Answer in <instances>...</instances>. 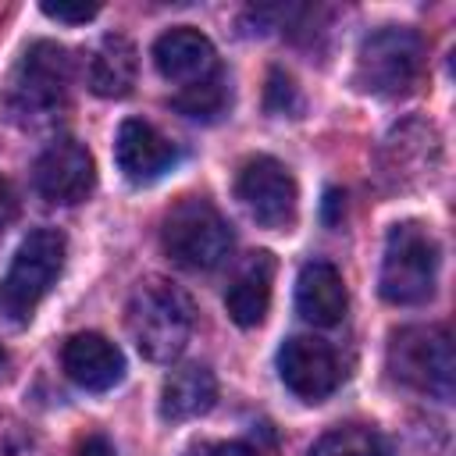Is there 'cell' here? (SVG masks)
Returning a JSON list of instances; mask_svg holds the SVG:
<instances>
[{
	"label": "cell",
	"instance_id": "obj_23",
	"mask_svg": "<svg viewBox=\"0 0 456 456\" xmlns=\"http://www.w3.org/2000/svg\"><path fill=\"white\" fill-rule=\"evenodd\" d=\"M78 456H118V449L110 445L107 435H86V442L78 445Z\"/></svg>",
	"mask_w": 456,
	"mask_h": 456
},
{
	"label": "cell",
	"instance_id": "obj_21",
	"mask_svg": "<svg viewBox=\"0 0 456 456\" xmlns=\"http://www.w3.org/2000/svg\"><path fill=\"white\" fill-rule=\"evenodd\" d=\"M43 14L53 18V21H68V25H82L89 18L100 14L96 4H43Z\"/></svg>",
	"mask_w": 456,
	"mask_h": 456
},
{
	"label": "cell",
	"instance_id": "obj_8",
	"mask_svg": "<svg viewBox=\"0 0 456 456\" xmlns=\"http://www.w3.org/2000/svg\"><path fill=\"white\" fill-rule=\"evenodd\" d=\"M235 196L264 228H285L296 217V178L274 157H249L235 175Z\"/></svg>",
	"mask_w": 456,
	"mask_h": 456
},
{
	"label": "cell",
	"instance_id": "obj_2",
	"mask_svg": "<svg viewBox=\"0 0 456 456\" xmlns=\"http://www.w3.org/2000/svg\"><path fill=\"white\" fill-rule=\"evenodd\" d=\"M71 86V61L57 43H32L7 86V110L21 125H46L68 103Z\"/></svg>",
	"mask_w": 456,
	"mask_h": 456
},
{
	"label": "cell",
	"instance_id": "obj_13",
	"mask_svg": "<svg viewBox=\"0 0 456 456\" xmlns=\"http://www.w3.org/2000/svg\"><path fill=\"white\" fill-rule=\"evenodd\" d=\"M153 64H157L160 78L185 89L217 71V53H214V43L200 28L178 25V28H167L153 43Z\"/></svg>",
	"mask_w": 456,
	"mask_h": 456
},
{
	"label": "cell",
	"instance_id": "obj_19",
	"mask_svg": "<svg viewBox=\"0 0 456 456\" xmlns=\"http://www.w3.org/2000/svg\"><path fill=\"white\" fill-rule=\"evenodd\" d=\"M310 456H392L388 442L370 431V428H335L328 431L314 449Z\"/></svg>",
	"mask_w": 456,
	"mask_h": 456
},
{
	"label": "cell",
	"instance_id": "obj_18",
	"mask_svg": "<svg viewBox=\"0 0 456 456\" xmlns=\"http://www.w3.org/2000/svg\"><path fill=\"white\" fill-rule=\"evenodd\" d=\"M228 100H232V89H228V78L217 68L214 75H207V78L178 89L171 103H175L178 114H185L192 121H214V118H221L228 110Z\"/></svg>",
	"mask_w": 456,
	"mask_h": 456
},
{
	"label": "cell",
	"instance_id": "obj_4",
	"mask_svg": "<svg viewBox=\"0 0 456 456\" xmlns=\"http://www.w3.org/2000/svg\"><path fill=\"white\" fill-rule=\"evenodd\" d=\"M435 281H438V242H435V235L417 221L395 224L385 239L381 278H378V289H381L385 303H392V306L428 303L435 296Z\"/></svg>",
	"mask_w": 456,
	"mask_h": 456
},
{
	"label": "cell",
	"instance_id": "obj_12",
	"mask_svg": "<svg viewBox=\"0 0 456 456\" xmlns=\"http://www.w3.org/2000/svg\"><path fill=\"white\" fill-rule=\"evenodd\" d=\"M61 363L68 378L86 392H107L125 378V356L121 349L100 335V331H78L64 342Z\"/></svg>",
	"mask_w": 456,
	"mask_h": 456
},
{
	"label": "cell",
	"instance_id": "obj_10",
	"mask_svg": "<svg viewBox=\"0 0 456 456\" xmlns=\"http://www.w3.org/2000/svg\"><path fill=\"white\" fill-rule=\"evenodd\" d=\"M32 182H36V192L50 203H78L93 192V182H96L93 153L75 139H57L39 153Z\"/></svg>",
	"mask_w": 456,
	"mask_h": 456
},
{
	"label": "cell",
	"instance_id": "obj_24",
	"mask_svg": "<svg viewBox=\"0 0 456 456\" xmlns=\"http://www.w3.org/2000/svg\"><path fill=\"white\" fill-rule=\"evenodd\" d=\"M207 456H260L253 445H246V442H221V445H214Z\"/></svg>",
	"mask_w": 456,
	"mask_h": 456
},
{
	"label": "cell",
	"instance_id": "obj_11",
	"mask_svg": "<svg viewBox=\"0 0 456 456\" xmlns=\"http://www.w3.org/2000/svg\"><path fill=\"white\" fill-rule=\"evenodd\" d=\"M114 160L121 167V175L132 182V185H150L157 182L164 171L175 167L178 160V150L167 135H160L150 121H139V118H128L121 121L118 135H114Z\"/></svg>",
	"mask_w": 456,
	"mask_h": 456
},
{
	"label": "cell",
	"instance_id": "obj_1",
	"mask_svg": "<svg viewBox=\"0 0 456 456\" xmlns=\"http://www.w3.org/2000/svg\"><path fill=\"white\" fill-rule=\"evenodd\" d=\"M192 321H196L192 299L164 278H146L132 292L125 310V324L135 349L153 363H171L185 353Z\"/></svg>",
	"mask_w": 456,
	"mask_h": 456
},
{
	"label": "cell",
	"instance_id": "obj_9",
	"mask_svg": "<svg viewBox=\"0 0 456 456\" xmlns=\"http://www.w3.org/2000/svg\"><path fill=\"white\" fill-rule=\"evenodd\" d=\"M278 378L281 385L303 399V403H321L328 399L338 381H342V367L335 349L324 338L314 335H292L281 349H278Z\"/></svg>",
	"mask_w": 456,
	"mask_h": 456
},
{
	"label": "cell",
	"instance_id": "obj_16",
	"mask_svg": "<svg viewBox=\"0 0 456 456\" xmlns=\"http://www.w3.org/2000/svg\"><path fill=\"white\" fill-rule=\"evenodd\" d=\"M214 403H217V381H214L210 367L189 363L164 378V388H160V417L164 420L178 424V420L203 417L214 410Z\"/></svg>",
	"mask_w": 456,
	"mask_h": 456
},
{
	"label": "cell",
	"instance_id": "obj_15",
	"mask_svg": "<svg viewBox=\"0 0 456 456\" xmlns=\"http://www.w3.org/2000/svg\"><path fill=\"white\" fill-rule=\"evenodd\" d=\"M271 285H274V256H271L267 249L249 253L246 264H242V267L235 271V278L228 281V292H224L228 317H232L239 328H256V324H264L267 306H271Z\"/></svg>",
	"mask_w": 456,
	"mask_h": 456
},
{
	"label": "cell",
	"instance_id": "obj_14",
	"mask_svg": "<svg viewBox=\"0 0 456 456\" xmlns=\"http://www.w3.org/2000/svg\"><path fill=\"white\" fill-rule=\"evenodd\" d=\"M346 306H349V292H346V281L338 274L335 264L328 260H310L299 267V278H296V310L310 321V324H338L346 317Z\"/></svg>",
	"mask_w": 456,
	"mask_h": 456
},
{
	"label": "cell",
	"instance_id": "obj_17",
	"mask_svg": "<svg viewBox=\"0 0 456 456\" xmlns=\"http://www.w3.org/2000/svg\"><path fill=\"white\" fill-rule=\"evenodd\" d=\"M135 68H139L135 46H132L125 36L110 32V36H103V43H100V46L93 50V57H89V89H93L96 96L121 100V96H128L132 86H135Z\"/></svg>",
	"mask_w": 456,
	"mask_h": 456
},
{
	"label": "cell",
	"instance_id": "obj_6",
	"mask_svg": "<svg viewBox=\"0 0 456 456\" xmlns=\"http://www.w3.org/2000/svg\"><path fill=\"white\" fill-rule=\"evenodd\" d=\"M68 253V239L57 228H36L21 239L4 281H0V306L14 321H28L50 285L61 278Z\"/></svg>",
	"mask_w": 456,
	"mask_h": 456
},
{
	"label": "cell",
	"instance_id": "obj_7",
	"mask_svg": "<svg viewBox=\"0 0 456 456\" xmlns=\"http://www.w3.org/2000/svg\"><path fill=\"white\" fill-rule=\"evenodd\" d=\"M420 75V36L406 25H385L360 43L356 86L370 96H403Z\"/></svg>",
	"mask_w": 456,
	"mask_h": 456
},
{
	"label": "cell",
	"instance_id": "obj_20",
	"mask_svg": "<svg viewBox=\"0 0 456 456\" xmlns=\"http://www.w3.org/2000/svg\"><path fill=\"white\" fill-rule=\"evenodd\" d=\"M267 110H274V114H292V110H299L296 82H292L285 71H271V78H267Z\"/></svg>",
	"mask_w": 456,
	"mask_h": 456
},
{
	"label": "cell",
	"instance_id": "obj_22",
	"mask_svg": "<svg viewBox=\"0 0 456 456\" xmlns=\"http://www.w3.org/2000/svg\"><path fill=\"white\" fill-rule=\"evenodd\" d=\"M14 217H18V196H14L11 182L0 178V235L7 232V224H11Z\"/></svg>",
	"mask_w": 456,
	"mask_h": 456
},
{
	"label": "cell",
	"instance_id": "obj_5",
	"mask_svg": "<svg viewBox=\"0 0 456 456\" xmlns=\"http://www.w3.org/2000/svg\"><path fill=\"white\" fill-rule=\"evenodd\" d=\"M160 239L164 253L185 271H214L232 253V228L203 196L178 200L164 217Z\"/></svg>",
	"mask_w": 456,
	"mask_h": 456
},
{
	"label": "cell",
	"instance_id": "obj_3",
	"mask_svg": "<svg viewBox=\"0 0 456 456\" xmlns=\"http://www.w3.org/2000/svg\"><path fill=\"white\" fill-rule=\"evenodd\" d=\"M388 370L399 385L431 395V399H452L456 385V353L452 338L442 324H410L392 331L388 342Z\"/></svg>",
	"mask_w": 456,
	"mask_h": 456
},
{
	"label": "cell",
	"instance_id": "obj_25",
	"mask_svg": "<svg viewBox=\"0 0 456 456\" xmlns=\"http://www.w3.org/2000/svg\"><path fill=\"white\" fill-rule=\"evenodd\" d=\"M4 363H7V349L0 346V370H4Z\"/></svg>",
	"mask_w": 456,
	"mask_h": 456
}]
</instances>
